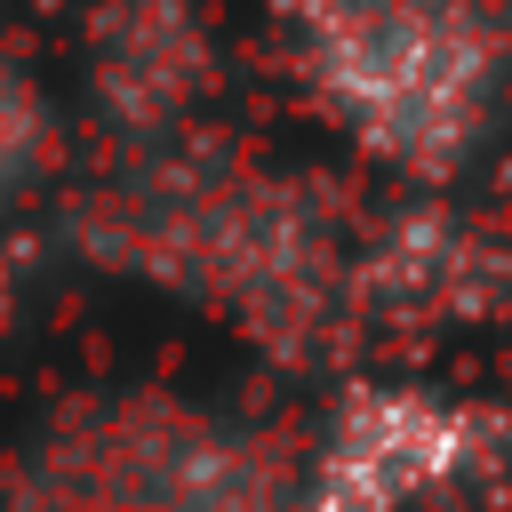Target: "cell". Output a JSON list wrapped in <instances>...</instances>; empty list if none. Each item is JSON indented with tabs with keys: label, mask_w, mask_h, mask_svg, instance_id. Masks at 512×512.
<instances>
[{
	"label": "cell",
	"mask_w": 512,
	"mask_h": 512,
	"mask_svg": "<svg viewBox=\"0 0 512 512\" xmlns=\"http://www.w3.org/2000/svg\"><path fill=\"white\" fill-rule=\"evenodd\" d=\"M512 304V240L448 192H400L352 232V320L472 328Z\"/></svg>",
	"instance_id": "obj_4"
},
{
	"label": "cell",
	"mask_w": 512,
	"mask_h": 512,
	"mask_svg": "<svg viewBox=\"0 0 512 512\" xmlns=\"http://www.w3.org/2000/svg\"><path fill=\"white\" fill-rule=\"evenodd\" d=\"M48 168H56V104L16 56H0V216L32 200Z\"/></svg>",
	"instance_id": "obj_6"
},
{
	"label": "cell",
	"mask_w": 512,
	"mask_h": 512,
	"mask_svg": "<svg viewBox=\"0 0 512 512\" xmlns=\"http://www.w3.org/2000/svg\"><path fill=\"white\" fill-rule=\"evenodd\" d=\"M512 456V416L488 400H456L432 384L352 376L336 384L288 512H408L424 496L464 488L472 472Z\"/></svg>",
	"instance_id": "obj_3"
},
{
	"label": "cell",
	"mask_w": 512,
	"mask_h": 512,
	"mask_svg": "<svg viewBox=\"0 0 512 512\" xmlns=\"http://www.w3.org/2000/svg\"><path fill=\"white\" fill-rule=\"evenodd\" d=\"M80 240L144 280H168L280 360H312L352 320V232L304 176L160 144L88 192Z\"/></svg>",
	"instance_id": "obj_1"
},
{
	"label": "cell",
	"mask_w": 512,
	"mask_h": 512,
	"mask_svg": "<svg viewBox=\"0 0 512 512\" xmlns=\"http://www.w3.org/2000/svg\"><path fill=\"white\" fill-rule=\"evenodd\" d=\"M80 72L104 128L160 152L184 144L216 96V32L192 0H96Z\"/></svg>",
	"instance_id": "obj_5"
},
{
	"label": "cell",
	"mask_w": 512,
	"mask_h": 512,
	"mask_svg": "<svg viewBox=\"0 0 512 512\" xmlns=\"http://www.w3.org/2000/svg\"><path fill=\"white\" fill-rule=\"evenodd\" d=\"M304 112L376 176L456 192L512 112V0H288Z\"/></svg>",
	"instance_id": "obj_2"
},
{
	"label": "cell",
	"mask_w": 512,
	"mask_h": 512,
	"mask_svg": "<svg viewBox=\"0 0 512 512\" xmlns=\"http://www.w3.org/2000/svg\"><path fill=\"white\" fill-rule=\"evenodd\" d=\"M8 304H16V248L0 240V320H8Z\"/></svg>",
	"instance_id": "obj_7"
}]
</instances>
